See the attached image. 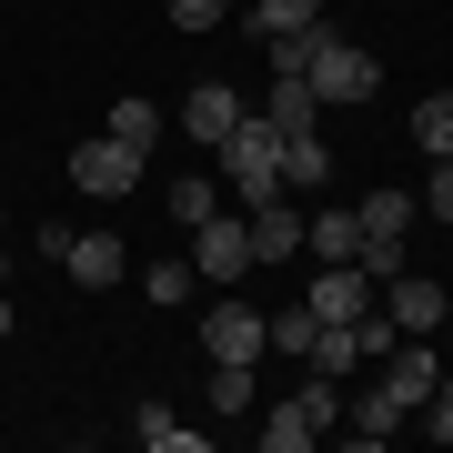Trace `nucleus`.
I'll use <instances>...</instances> for the list:
<instances>
[{
  "instance_id": "nucleus-1",
  "label": "nucleus",
  "mask_w": 453,
  "mask_h": 453,
  "mask_svg": "<svg viewBox=\"0 0 453 453\" xmlns=\"http://www.w3.org/2000/svg\"><path fill=\"white\" fill-rule=\"evenodd\" d=\"M211 151H222V181H232V192H242V211L282 192V131L262 121V111H242V121H232V131H222V142H211Z\"/></svg>"
},
{
  "instance_id": "nucleus-2",
  "label": "nucleus",
  "mask_w": 453,
  "mask_h": 453,
  "mask_svg": "<svg viewBox=\"0 0 453 453\" xmlns=\"http://www.w3.org/2000/svg\"><path fill=\"white\" fill-rule=\"evenodd\" d=\"M303 81L323 91V101H372V50L363 41H323V31H303Z\"/></svg>"
},
{
  "instance_id": "nucleus-3",
  "label": "nucleus",
  "mask_w": 453,
  "mask_h": 453,
  "mask_svg": "<svg viewBox=\"0 0 453 453\" xmlns=\"http://www.w3.org/2000/svg\"><path fill=\"white\" fill-rule=\"evenodd\" d=\"M323 423H342V393H333V372H312L292 403L262 423V453H303V443H323Z\"/></svg>"
},
{
  "instance_id": "nucleus-4",
  "label": "nucleus",
  "mask_w": 453,
  "mask_h": 453,
  "mask_svg": "<svg viewBox=\"0 0 453 453\" xmlns=\"http://www.w3.org/2000/svg\"><path fill=\"white\" fill-rule=\"evenodd\" d=\"M192 273H202V282H242V273H252V222H242V211L192 222Z\"/></svg>"
},
{
  "instance_id": "nucleus-5",
  "label": "nucleus",
  "mask_w": 453,
  "mask_h": 453,
  "mask_svg": "<svg viewBox=\"0 0 453 453\" xmlns=\"http://www.w3.org/2000/svg\"><path fill=\"white\" fill-rule=\"evenodd\" d=\"M372 303H383V282H372L363 262H323V282H312V323H363Z\"/></svg>"
},
{
  "instance_id": "nucleus-6",
  "label": "nucleus",
  "mask_w": 453,
  "mask_h": 453,
  "mask_svg": "<svg viewBox=\"0 0 453 453\" xmlns=\"http://www.w3.org/2000/svg\"><path fill=\"white\" fill-rule=\"evenodd\" d=\"M71 181L111 202V192H131V181H142V151H131V142H111V131H91V142L71 151Z\"/></svg>"
},
{
  "instance_id": "nucleus-7",
  "label": "nucleus",
  "mask_w": 453,
  "mask_h": 453,
  "mask_svg": "<svg viewBox=\"0 0 453 453\" xmlns=\"http://www.w3.org/2000/svg\"><path fill=\"white\" fill-rule=\"evenodd\" d=\"M262 342H273L262 312H242V303H211V312H202V353H211V363H262Z\"/></svg>"
},
{
  "instance_id": "nucleus-8",
  "label": "nucleus",
  "mask_w": 453,
  "mask_h": 453,
  "mask_svg": "<svg viewBox=\"0 0 453 453\" xmlns=\"http://www.w3.org/2000/svg\"><path fill=\"white\" fill-rule=\"evenodd\" d=\"M242 222H252V262H292V252H303V211H292L282 192H273V202H252Z\"/></svg>"
},
{
  "instance_id": "nucleus-9",
  "label": "nucleus",
  "mask_w": 453,
  "mask_h": 453,
  "mask_svg": "<svg viewBox=\"0 0 453 453\" xmlns=\"http://www.w3.org/2000/svg\"><path fill=\"white\" fill-rule=\"evenodd\" d=\"M383 312H393L403 333H434V323H443V282H423V273H393V282H383Z\"/></svg>"
},
{
  "instance_id": "nucleus-10",
  "label": "nucleus",
  "mask_w": 453,
  "mask_h": 453,
  "mask_svg": "<svg viewBox=\"0 0 453 453\" xmlns=\"http://www.w3.org/2000/svg\"><path fill=\"white\" fill-rule=\"evenodd\" d=\"M61 273L81 282V292H101V282H121V273H131V252L111 242V232H81V242L61 252Z\"/></svg>"
},
{
  "instance_id": "nucleus-11",
  "label": "nucleus",
  "mask_w": 453,
  "mask_h": 453,
  "mask_svg": "<svg viewBox=\"0 0 453 453\" xmlns=\"http://www.w3.org/2000/svg\"><path fill=\"white\" fill-rule=\"evenodd\" d=\"M232 121H242V91H232V81H202L192 101H181V131H192V142H222Z\"/></svg>"
},
{
  "instance_id": "nucleus-12",
  "label": "nucleus",
  "mask_w": 453,
  "mask_h": 453,
  "mask_svg": "<svg viewBox=\"0 0 453 453\" xmlns=\"http://www.w3.org/2000/svg\"><path fill=\"white\" fill-rule=\"evenodd\" d=\"M312 111H323V91H312L303 71H273V101H262V121L292 142V131H312Z\"/></svg>"
},
{
  "instance_id": "nucleus-13",
  "label": "nucleus",
  "mask_w": 453,
  "mask_h": 453,
  "mask_svg": "<svg viewBox=\"0 0 453 453\" xmlns=\"http://www.w3.org/2000/svg\"><path fill=\"white\" fill-rule=\"evenodd\" d=\"M383 383H393V393H403V413H413V403H423V393H434V383H443V363H434V353H423V342L403 333V342H393V353H383Z\"/></svg>"
},
{
  "instance_id": "nucleus-14",
  "label": "nucleus",
  "mask_w": 453,
  "mask_h": 453,
  "mask_svg": "<svg viewBox=\"0 0 453 453\" xmlns=\"http://www.w3.org/2000/svg\"><path fill=\"white\" fill-rule=\"evenodd\" d=\"M303 252H323V262H353L363 252V222H353V211H303Z\"/></svg>"
},
{
  "instance_id": "nucleus-15",
  "label": "nucleus",
  "mask_w": 453,
  "mask_h": 453,
  "mask_svg": "<svg viewBox=\"0 0 453 453\" xmlns=\"http://www.w3.org/2000/svg\"><path fill=\"white\" fill-rule=\"evenodd\" d=\"M342 423H353V443H393V423H403V393L372 383L363 403H342Z\"/></svg>"
},
{
  "instance_id": "nucleus-16",
  "label": "nucleus",
  "mask_w": 453,
  "mask_h": 453,
  "mask_svg": "<svg viewBox=\"0 0 453 453\" xmlns=\"http://www.w3.org/2000/svg\"><path fill=\"white\" fill-rule=\"evenodd\" d=\"M131 434H142L151 453H211V434H202V423H172L162 403H142V413H131Z\"/></svg>"
},
{
  "instance_id": "nucleus-17",
  "label": "nucleus",
  "mask_w": 453,
  "mask_h": 453,
  "mask_svg": "<svg viewBox=\"0 0 453 453\" xmlns=\"http://www.w3.org/2000/svg\"><path fill=\"white\" fill-rule=\"evenodd\" d=\"M312 11H323V0H252V31L262 41H303V31H323Z\"/></svg>"
},
{
  "instance_id": "nucleus-18",
  "label": "nucleus",
  "mask_w": 453,
  "mask_h": 453,
  "mask_svg": "<svg viewBox=\"0 0 453 453\" xmlns=\"http://www.w3.org/2000/svg\"><path fill=\"white\" fill-rule=\"evenodd\" d=\"M312 372H333V383H342V372H353L363 363V342H353V323H323V333H312V353H303Z\"/></svg>"
},
{
  "instance_id": "nucleus-19",
  "label": "nucleus",
  "mask_w": 453,
  "mask_h": 453,
  "mask_svg": "<svg viewBox=\"0 0 453 453\" xmlns=\"http://www.w3.org/2000/svg\"><path fill=\"white\" fill-rule=\"evenodd\" d=\"M111 142L151 151V142H162V101H111Z\"/></svg>"
},
{
  "instance_id": "nucleus-20",
  "label": "nucleus",
  "mask_w": 453,
  "mask_h": 453,
  "mask_svg": "<svg viewBox=\"0 0 453 453\" xmlns=\"http://www.w3.org/2000/svg\"><path fill=\"white\" fill-rule=\"evenodd\" d=\"M333 162H323V131H292V142H282V192H292V181H323Z\"/></svg>"
},
{
  "instance_id": "nucleus-21",
  "label": "nucleus",
  "mask_w": 453,
  "mask_h": 453,
  "mask_svg": "<svg viewBox=\"0 0 453 453\" xmlns=\"http://www.w3.org/2000/svg\"><path fill=\"white\" fill-rule=\"evenodd\" d=\"M413 142L434 151V162H453V91H443V101H423V111H413Z\"/></svg>"
},
{
  "instance_id": "nucleus-22",
  "label": "nucleus",
  "mask_w": 453,
  "mask_h": 453,
  "mask_svg": "<svg viewBox=\"0 0 453 453\" xmlns=\"http://www.w3.org/2000/svg\"><path fill=\"white\" fill-rule=\"evenodd\" d=\"M211 413H252V363H211Z\"/></svg>"
},
{
  "instance_id": "nucleus-23",
  "label": "nucleus",
  "mask_w": 453,
  "mask_h": 453,
  "mask_svg": "<svg viewBox=\"0 0 453 453\" xmlns=\"http://www.w3.org/2000/svg\"><path fill=\"white\" fill-rule=\"evenodd\" d=\"M192 282H202L192 262H151V273H142V292H151L162 312H172V303H192Z\"/></svg>"
},
{
  "instance_id": "nucleus-24",
  "label": "nucleus",
  "mask_w": 453,
  "mask_h": 453,
  "mask_svg": "<svg viewBox=\"0 0 453 453\" xmlns=\"http://www.w3.org/2000/svg\"><path fill=\"white\" fill-rule=\"evenodd\" d=\"M211 211H222L211 181H172V222H211Z\"/></svg>"
},
{
  "instance_id": "nucleus-25",
  "label": "nucleus",
  "mask_w": 453,
  "mask_h": 453,
  "mask_svg": "<svg viewBox=\"0 0 453 453\" xmlns=\"http://www.w3.org/2000/svg\"><path fill=\"white\" fill-rule=\"evenodd\" d=\"M232 0H172V31H222Z\"/></svg>"
},
{
  "instance_id": "nucleus-26",
  "label": "nucleus",
  "mask_w": 453,
  "mask_h": 453,
  "mask_svg": "<svg viewBox=\"0 0 453 453\" xmlns=\"http://www.w3.org/2000/svg\"><path fill=\"white\" fill-rule=\"evenodd\" d=\"M312 333H323V323H312V303H292L282 323H273V342H282V353H312Z\"/></svg>"
},
{
  "instance_id": "nucleus-27",
  "label": "nucleus",
  "mask_w": 453,
  "mask_h": 453,
  "mask_svg": "<svg viewBox=\"0 0 453 453\" xmlns=\"http://www.w3.org/2000/svg\"><path fill=\"white\" fill-rule=\"evenodd\" d=\"M413 413H423V434H434V443H453V383H434Z\"/></svg>"
},
{
  "instance_id": "nucleus-28",
  "label": "nucleus",
  "mask_w": 453,
  "mask_h": 453,
  "mask_svg": "<svg viewBox=\"0 0 453 453\" xmlns=\"http://www.w3.org/2000/svg\"><path fill=\"white\" fill-rule=\"evenodd\" d=\"M423 211H434V222H453V162H434V181H423Z\"/></svg>"
},
{
  "instance_id": "nucleus-29",
  "label": "nucleus",
  "mask_w": 453,
  "mask_h": 453,
  "mask_svg": "<svg viewBox=\"0 0 453 453\" xmlns=\"http://www.w3.org/2000/svg\"><path fill=\"white\" fill-rule=\"evenodd\" d=\"M0 342H11V292H0Z\"/></svg>"
},
{
  "instance_id": "nucleus-30",
  "label": "nucleus",
  "mask_w": 453,
  "mask_h": 453,
  "mask_svg": "<svg viewBox=\"0 0 453 453\" xmlns=\"http://www.w3.org/2000/svg\"><path fill=\"white\" fill-rule=\"evenodd\" d=\"M443 323H453V292H443Z\"/></svg>"
}]
</instances>
